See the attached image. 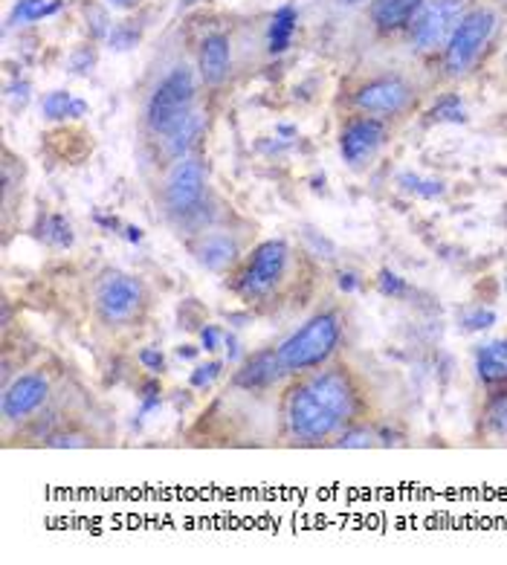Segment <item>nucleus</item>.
<instances>
[{
  "label": "nucleus",
  "mask_w": 507,
  "mask_h": 565,
  "mask_svg": "<svg viewBox=\"0 0 507 565\" xmlns=\"http://www.w3.org/2000/svg\"><path fill=\"white\" fill-rule=\"evenodd\" d=\"M203 128H206V119H203V113H195V111H192L174 131L165 133V154H172V157L183 160L185 151H189V148L200 140Z\"/></svg>",
  "instance_id": "nucleus-15"
},
{
  "label": "nucleus",
  "mask_w": 507,
  "mask_h": 565,
  "mask_svg": "<svg viewBox=\"0 0 507 565\" xmlns=\"http://www.w3.org/2000/svg\"><path fill=\"white\" fill-rule=\"evenodd\" d=\"M340 336H343L340 319L333 314H319L304 322L290 339H284L276 348L279 363L284 371H308L322 366L333 354V348L340 346Z\"/></svg>",
  "instance_id": "nucleus-2"
},
{
  "label": "nucleus",
  "mask_w": 507,
  "mask_h": 565,
  "mask_svg": "<svg viewBox=\"0 0 507 565\" xmlns=\"http://www.w3.org/2000/svg\"><path fill=\"white\" fill-rule=\"evenodd\" d=\"M84 438H76V435H53L49 438V447H84Z\"/></svg>",
  "instance_id": "nucleus-35"
},
{
  "label": "nucleus",
  "mask_w": 507,
  "mask_h": 565,
  "mask_svg": "<svg viewBox=\"0 0 507 565\" xmlns=\"http://www.w3.org/2000/svg\"><path fill=\"white\" fill-rule=\"evenodd\" d=\"M296 9L287 4L281 6L276 15H273V24H269V32H267V49L269 53H284L287 47L293 41V32H296Z\"/></svg>",
  "instance_id": "nucleus-17"
},
{
  "label": "nucleus",
  "mask_w": 507,
  "mask_h": 565,
  "mask_svg": "<svg viewBox=\"0 0 507 565\" xmlns=\"http://www.w3.org/2000/svg\"><path fill=\"white\" fill-rule=\"evenodd\" d=\"M88 113V101L84 99H73V105H70V119H79Z\"/></svg>",
  "instance_id": "nucleus-37"
},
{
  "label": "nucleus",
  "mask_w": 507,
  "mask_h": 565,
  "mask_svg": "<svg viewBox=\"0 0 507 565\" xmlns=\"http://www.w3.org/2000/svg\"><path fill=\"white\" fill-rule=\"evenodd\" d=\"M429 116L435 119V123H452V125H461L467 123V108H464V101L459 96H444V99H438Z\"/></svg>",
  "instance_id": "nucleus-22"
},
{
  "label": "nucleus",
  "mask_w": 507,
  "mask_h": 565,
  "mask_svg": "<svg viewBox=\"0 0 507 565\" xmlns=\"http://www.w3.org/2000/svg\"><path fill=\"white\" fill-rule=\"evenodd\" d=\"M41 235H44L47 244H53L58 250L73 247V227L64 215H49L44 220V227H41Z\"/></svg>",
  "instance_id": "nucleus-20"
},
{
  "label": "nucleus",
  "mask_w": 507,
  "mask_h": 565,
  "mask_svg": "<svg viewBox=\"0 0 507 565\" xmlns=\"http://www.w3.org/2000/svg\"><path fill=\"white\" fill-rule=\"evenodd\" d=\"M279 133H281V136H293L296 131H293L290 125H281V128H279Z\"/></svg>",
  "instance_id": "nucleus-43"
},
{
  "label": "nucleus",
  "mask_w": 507,
  "mask_h": 565,
  "mask_svg": "<svg viewBox=\"0 0 507 565\" xmlns=\"http://www.w3.org/2000/svg\"><path fill=\"white\" fill-rule=\"evenodd\" d=\"M99 314L108 322H125L140 311L143 304V284L133 276H122V272H111V276L99 284L96 293Z\"/></svg>",
  "instance_id": "nucleus-8"
},
{
  "label": "nucleus",
  "mask_w": 507,
  "mask_h": 565,
  "mask_svg": "<svg viewBox=\"0 0 507 565\" xmlns=\"http://www.w3.org/2000/svg\"><path fill=\"white\" fill-rule=\"evenodd\" d=\"M49 383L44 380V374H24L18 377L4 395V415L9 421H24L47 400Z\"/></svg>",
  "instance_id": "nucleus-11"
},
{
  "label": "nucleus",
  "mask_w": 507,
  "mask_h": 565,
  "mask_svg": "<svg viewBox=\"0 0 507 565\" xmlns=\"http://www.w3.org/2000/svg\"><path fill=\"white\" fill-rule=\"evenodd\" d=\"M409 84L403 79L392 76V79H375L368 81L365 88L357 91L354 101H357L360 111H368V113H400L406 105H409Z\"/></svg>",
  "instance_id": "nucleus-10"
},
{
  "label": "nucleus",
  "mask_w": 507,
  "mask_h": 565,
  "mask_svg": "<svg viewBox=\"0 0 507 565\" xmlns=\"http://www.w3.org/2000/svg\"><path fill=\"white\" fill-rule=\"evenodd\" d=\"M125 238H128L131 244H140V241H143V229H140V227H128V229H125Z\"/></svg>",
  "instance_id": "nucleus-39"
},
{
  "label": "nucleus",
  "mask_w": 507,
  "mask_h": 565,
  "mask_svg": "<svg viewBox=\"0 0 507 565\" xmlns=\"http://www.w3.org/2000/svg\"><path fill=\"white\" fill-rule=\"evenodd\" d=\"M227 357H229V359H238V342H235L232 336H227Z\"/></svg>",
  "instance_id": "nucleus-41"
},
{
  "label": "nucleus",
  "mask_w": 507,
  "mask_h": 565,
  "mask_svg": "<svg viewBox=\"0 0 507 565\" xmlns=\"http://www.w3.org/2000/svg\"><path fill=\"white\" fill-rule=\"evenodd\" d=\"M487 426L496 435L507 432V391H493V398H490V406H487Z\"/></svg>",
  "instance_id": "nucleus-23"
},
{
  "label": "nucleus",
  "mask_w": 507,
  "mask_h": 565,
  "mask_svg": "<svg viewBox=\"0 0 507 565\" xmlns=\"http://www.w3.org/2000/svg\"><path fill=\"white\" fill-rule=\"evenodd\" d=\"M93 220H96V224H99V227H105V229H120V220H116V218H105V215H96Z\"/></svg>",
  "instance_id": "nucleus-38"
},
{
  "label": "nucleus",
  "mask_w": 507,
  "mask_h": 565,
  "mask_svg": "<svg viewBox=\"0 0 507 565\" xmlns=\"http://www.w3.org/2000/svg\"><path fill=\"white\" fill-rule=\"evenodd\" d=\"M200 346L206 351H217V346H221V331H217L215 325H206V328L200 331Z\"/></svg>",
  "instance_id": "nucleus-32"
},
{
  "label": "nucleus",
  "mask_w": 507,
  "mask_h": 565,
  "mask_svg": "<svg viewBox=\"0 0 507 565\" xmlns=\"http://www.w3.org/2000/svg\"><path fill=\"white\" fill-rule=\"evenodd\" d=\"M490 354H496L499 359H504L507 363V339H496V342H490V346H484Z\"/></svg>",
  "instance_id": "nucleus-36"
},
{
  "label": "nucleus",
  "mask_w": 507,
  "mask_h": 565,
  "mask_svg": "<svg viewBox=\"0 0 507 565\" xmlns=\"http://www.w3.org/2000/svg\"><path fill=\"white\" fill-rule=\"evenodd\" d=\"M420 9H424V0H375L371 4V21L383 32H395L417 18Z\"/></svg>",
  "instance_id": "nucleus-14"
},
{
  "label": "nucleus",
  "mask_w": 507,
  "mask_h": 565,
  "mask_svg": "<svg viewBox=\"0 0 507 565\" xmlns=\"http://www.w3.org/2000/svg\"><path fill=\"white\" fill-rule=\"evenodd\" d=\"M476 371L487 386H496V383L507 380V363L504 359H499L496 354H490L484 346L476 351Z\"/></svg>",
  "instance_id": "nucleus-19"
},
{
  "label": "nucleus",
  "mask_w": 507,
  "mask_h": 565,
  "mask_svg": "<svg viewBox=\"0 0 507 565\" xmlns=\"http://www.w3.org/2000/svg\"><path fill=\"white\" fill-rule=\"evenodd\" d=\"M137 41H140V29L133 24H116L108 36L111 49H131V47H137Z\"/></svg>",
  "instance_id": "nucleus-26"
},
{
  "label": "nucleus",
  "mask_w": 507,
  "mask_h": 565,
  "mask_svg": "<svg viewBox=\"0 0 507 565\" xmlns=\"http://www.w3.org/2000/svg\"><path fill=\"white\" fill-rule=\"evenodd\" d=\"M464 15H467V0H429L417 12L412 27L415 47L420 53H432V49L444 47L464 21Z\"/></svg>",
  "instance_id": "nucleus-5"
},
{
  "label": "nucleus",
  "mask_w": 507,
  "mask_h": 565,
  "mask_svg": "<svg viewBox=\"0 0 507 565\" xmlns=\"http://www.w3.org/2000/svg\"><path fill=\"white\" fill-rule=\"evenodd\" d=\"M375 432L365 430V426H357V430H348L340 441H336V447H345V450H365L375 443Z\"/></svg>",
  "instance_id": "nucleus-27"
},
{
  "label": "nucleus",
  "mask_w": 507,
  "mask_h": 565,
  "mask_svg": "<svg viewBox=\"0 0 507 565\" xmlns=\"http://www.w3.org/2000/svg\"><path fill=\"white\" fill-rule=\"evenodd\" d=\"M377 287H380V293L388 296V299H400L409 293V284H406L403 276H397L395 270H380V276H377Z\"/></svg>",
  "instance_id": "nucleus-25"
},
{
  "label": "nucleus",
  "mask_w": 507,
  "mask_h": 565,
  "mask_svg": "<svg viewBox=\"0 0 507 565\" xmlns=\"http://www.w3.org/2000/svg\"><path fill=\"white\" fill-rule=\"evenodd\" d=\"M70 105H73V96L67 91H53L44 96V116L47 119H70Z\"/></svg>",
  "instance_id": "nucleus-24"
},
{
  "label": "nucleus",
  "mask_w": 507,
  "mask_h": 565,
  "mask_svg": "<svg viewBox=\"0 0 507 565\" xmlns=\"http://www.w3.org/2000/svg\"><path fill=\"white\" fill-rule=\"evenodd\" d=\"M140 363H143L151 374L165 371V357H163L157 348H143V351H140Z\"/></svg>",
  "instance_id": "nucleus-31"
},
{
  "label": "nucleus",
  "mask_w": 507,
  "mask_h": 565,
  "mask_svg": "<svg viewBox=\"0 0 507 565\" xmlns=\"http://www.w3.org/2000/svg\"><path fill=\"white\" fill-rule=\"evenodd\" d=\"M229 73V38L215 32L200 44V76L206 84H221Z\"/></svg>",
  "instance_id": "nucleus-13"
},
{
  "label": "nucleus",
  "mask_w": 507,
  "mask_h": 565,
  "mask_svg": "<svg viewBox=\"0 0 507 565\" xmlns=\"http://www.w3.org/2000/svg\"><path fill=\"white\" fill-rule=\"evenodd\" d=\"M336 284H340L343 293H357V290H360V276H357V272H351V270H343L340 276H336Z\"/></svg>",
  "instance_id": "nucleus-33"
},
{
  "label": "nucleus",
  "mask_w": 507,
  "mask_h": 565,
  "mask_svg": "<svg viewBox=\"0 0 507 565\" xmlns=\"http://www.w3.org/2000/svg\"><path fill=\"white\" fill-rule=\"evenodd\" d=\"M61 9V0H18L12 9V18L9 24H32V21H41V18H49V15H56Z\"/></svg>",
  "instance_id": "nucleus-18"
},
{
  "label": "nucleus",
  "mask_w": 507,
  "mask_h": 565,
  "mask_svg": "<svg viewBox=\"0 0 507 565\" xmlns=\"http://www.w3.org/2000/svg\"><path fill=\"white\" fill-rule=\"evenodd\" d=\"M93 64H96L93 49H79V53L70 59V67H73L76 76H88V73L93 70Z\"/></svg>",
  "instance_id": "nucleus-30"
},
{
  "label": "nucleus",
  "mask_w": 507,
  "mask_h": 565,
  "mask_svg": "<svg viewBox=\"0 0 507 565\" xmlns=\"http://www.w3.org/2000/svg\"><path fill=\"white\" fill-rule=\"evenodd\" d=\"M493 29H496V15L490 9L467 12L464 21L459 24V29H455L452 38L447 41V56H444L447 73L464 76L470 67L476 64L484 44L490 41V36H493Z\"/></svg>",
  "instance_id": "nucleus-4"
},
{
  "label": "nucleus",
  "mask_w": 507,
  "mask_h": 565,
  "mask_svg": "<svg viewBox=\"0 0 507 565\" xmlns=\"http://www.w3.org/2000/svg\"><path fill=\"white\" fill-rule=\"evenodd\" d=\"M461 325H464L467 331H487V328H493V325H496V314L484 311V307H476V311L464 314Z\"/></svg>",
  "instance_id": "nucleus-28"
},
{
  "label": "nucleus",
  "mask_w": 507,
  "mask_h": 565,
  "mask_svg": "<svg viewBox=\"0 0 507 565\" xmlns=\"http://www.w3.org/2000/svg\"><path fill=\"white\" fill-rule=\"evenodd\" d=\"M397 186L403 188V192H409L415 197H424V200H435V197H441L447 192L441 180H427V177H417V175H400Z\"/></svg>",
  "instance_id": "nucleus-21"
},
{
  "label": "nucleus",
  "mask_w": 507,
  "mask_h": 565,
  "mask_svg": "<svg viewBox=\"0 0 507 565\" xmlns=\"http://www.w3.org/2000/svg\"><path fill=\"white\" fill-rule=\"evenodd\" d=\"M281 363H279V354L276 351H261L249 359V363L241 366V371H235V386L238 389H267V386H273L279 377H281Z\"/></svg>",
  "instance_id": "nucleus-12"
},
{
  "label": "nucleus",
  "mask_w": 507,
  "mask_h": 565,
  "mask_svg": "<svg viewBox=\"0 0 507 565\" xmlns=\"http://www.w3.org/2000/svg\"><path fill=\"white\" fill-rule=\"evenodd\" d=\"M221 368H224V363H209V366H200V368H195V371H192L189 383H192L195 389H206V386H212V383H215V377L221 374Z\"/></svg>",
  "instance_id": "nucleus-29"
},
{
  "label": "nucleus",
  "mask_w": 507,
  "mask_h": 565,
  "mask_svg": "<svg viewBox=\"0 0 507 565\" xmlns=\"http://www.w3.org/2000/svg\"><path fill=\"white\" fill-rule=\"evenodd\" d=\"M504 287H507V282H504Z\"/></svg>",
  "instance_id": "nucleus-45"
},
{
  "label": "nucleus",
  "mask_w": 507,
  "mask_h": 565,
  "mask_svg": "<svg viewBox=\"0 0 507 565\" xmlns=\"http://www.w3.org/2000/svg\"><path fill=\"white\" fill-rule=\"evenodd\" d=\"M192 105H195V76L189 67H174L157 84V91L151 93L145 108V123L154 133L165 136L192 113Z\"/></svg>",
  "instance_id": "nucleus-3"
},
{
  "label": "nucleus",
  "mask_w": 507,
  "mask_h": 565,
  "mask_svg": "<svg viewBox=\"0 0 507 565\" xmlns=\"http://www.w3.org/2000/svg\"><path fill=\"white\" fill-rule=\"evenodd\" d=\"M357 409V395L340 371L316 374L299 386L287 403V423L301 441H322L333 435Z\"/></svg>",
  "instance_id": "nucleus-1"
},
{
  "label": "nucleus",
  "mask_w": 507,
  "mask_h": 565,
  "mask_svg": "<svg viewBox=\"0 0 507 565\" xmlns=\"http://www.w3.org/2000/svg\"><path fill=\"white\" fill-rule=\"evenodd\" d=\"M340 4H348V6H354V4H363V0H340Z\"/></svg>",
  "instance_id": "nucleus-44"
},
{
  "label": "nucleus",
  "mask_w": 507,
  "mask_h": 565,
  "mask_svg": "<svg viewBox=\"0 0 507 565\" xmlns=\"http://www.w3.org/2000/svg\"><path fill=\"white\" fill-rule=\"evenodd\" d=\"M197 261L206 267V270H224L235 261V255H238V247H235V241H229L227 235H209L203 238V241L197 244L195 250Z\"/></svg>",
  "instance_id": "nucleus-16"
},
{
  "label": "nucleus",
  "mask_w": 507,
  "mask_h": 565,
  "mask_svg": "<svg viewBox=\"0 0 507 565\" xmlns=\"http://www.w3.org/2000/svg\"><path fill=\"white\" fill-rule=\"evenodd\" d=\"M9 99L15 101V105H26V101H29V84L26 81L9 84Z\"/></svg>",
  "instance_id": "nucleus-34"
},
{
  "label": "nucleus",
  "mask_w": 507,
  "mask_h": 565,
  "mask_svg": "<svg viewBox=\"0 0 507 565\" xmlns=\"http://www.w3.org/2000/svg\"><path fill=\"white\" fill-rule=\"evenodd\" d=\"M287 259H290V250H287L284 241H276L273 238V241L259 244L256 252H252V261L247 264L244 276L238 282L241 296H247V299L267 296L269 290L276 287V282L284 276Z\"/></svg>",
  "instance_id": "nucleus-6"
},
{
  "label": "nucleus",
  "mask_w": 507,
  "mask_h": 565,
  "mask_svg": "<svg viewBox=\"0 0 507 565\" xmlns=\"http://www.w3.org/2000/svg\"><path fill=\"white\" fill-rule=\"evenodd\" d=\"M111 6H116V9H133L137 6V0H108Z\"/></svg>",
  "instance_id": "nucleus-42"
},
{
  "label": "nucleus",
  "mask_w": 507,
  "mask_h": 565,
  "mask_svg": "<svg viewBox=\"0 0 507 565\" xmlns=\"http://www.w3.org/2000/svg\"><path fill=\"white\" fill-rule=\"evenodd\" d=\"M386 140V125L380 119H354V123L340 136V151L348 165H363L368 157H375V151Z\"/></svg>",
  "instance_id": "nucleus-9"
},
{
  "label": "nucleus",
  "mask_w": 507,
  "mask_h": 565,
  "mask_svg": "<svg viewBox=\"0 0 507 565\" xmlns=\"http://www.w3.org/2000/svg\"><path fill=\"white\" fill-rule=\"evenodd\" d=\"M206 188V171L195 157H183L165 180V207L174 215H189Z\"/></svg>",
  "instance_id": "nucleus-7"
},
{
  "label": "nucleus",
  "mask_w": 507,
  "mask_h": 565,
  "mask_svg": "<svg viewBox=\"0 0 507 565\" xmlns=\"http://www.w3.org/2000/svg\"><path fill=\"white\" fill-rule=\"evenodd\" d=\"M177 357H180V359H195V357H197V348H192V346H180V348H177Z\"/></svg>",
  "instance_id": "nucleus-40"
}]
</instances>
